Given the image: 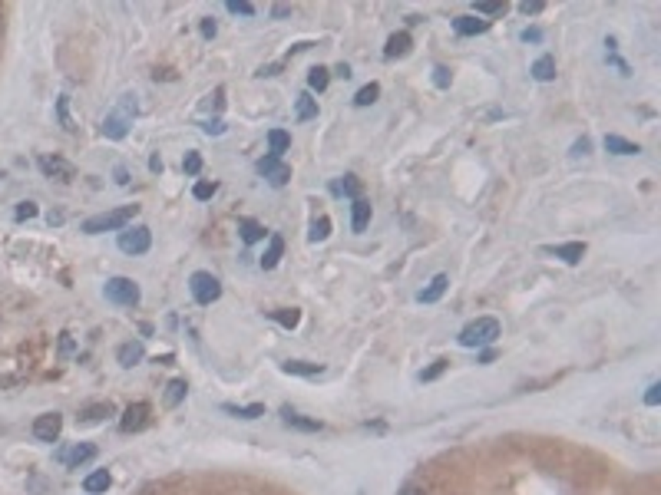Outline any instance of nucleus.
Listing matches in <instances>:
<instances>
[{
	"label": "nucleus",
	"instance_id": "nucleus-1",
	"mask_svg": "<svg viewBox=\"0 0 661 495\" xmlns=\"http://www.w3.org/2000/svg\"><path fill=\"white\" fill-rule=\"evenodd\" d=\"M499 337H503V327H499L496 317H477V321H470L460 330L456 340H460V347H470V350L477 347L479 350V347H493Z\"/></svg>",
	"mask_w": 661,
	"mask_h": 495
},
{
	"label": "nucleus",
	"instance_id": "nucleus-15",
	"mask_svg": "<svg viewBox=\"0 0 661 495\" xmlns=\"http://www.w3.org/2000/svg\"><path fill=\"white\" fill-rule=\"evenodd\" d=\"M410 46H413L410 33L401 30V33H394L391 40H387V46H384V56H387V60H401V56L410 53Z\"/></svg>",
	"mask_w": 661,
	"mask_h": 495
},
{
	"label": "nucleus",
	"instance_id": "nucleus-3",
	"mask_svg": "<svg viewBox=\"0 0 661 495\" xmlns=\"http://www.w3.org/2000/svg\"><path fill=\"white\" fill-rule=\"evenodd\" d=\"M136 112H139L136 96H122L120 103H116V109H109L106 119H103V136H106V139H122V136L130 132Z\"/></svg>",
	"mask_w": 661,
	"mask_h": 495
},
{
	"label": "nucleus",
	"instance_id": "nucleus-17",
	"mask_svg": "<svg viewBox=\"0 0 661 495\" xmlns=\"http://www.w3.org/2000/svg\"><path fill=\"white\" fill-rule=\"evenodd\" d=\"M446 288H450V278H446V274H436V278L430 281L420 294H417V301H420V304H436L446 294Z\"/></svg>",
	"mask_w": 661,
	"mask_h": 495
},
{
	"label": "nucleus",
	"instance_id": "nucleus-19",
	"mask_svg": "<svg viewBox=\"0 0 661 495\" xmlns=\"http://www.w3.org/2000/svg\"><path fill=\"white\" fill-rule=\"evenodd\" d=\"M367 221H370V202L367 198H354V202H351V228L360 235V231L367 228Z\"/></svg>",
	"mask_w": 661,
	"mask_h": 495
},
{
	"label": "nucleus",
	"instance_id": "nucleus-12",
	"mask_svg": "<svg viewBox=\"0 0 661 495\" xmlns=\"http://www.w3.org/2000/svg\"><path fill=\"white\" fill-rule=\"evenodd\" d=\"M282 420H284V426H294V430H301V432H321L325 430V423L321 420H308V416H301V413H294L291 406L282 409Z\"/></svg>",
	"mask_w": 661,
	"mask_h": 495
},
{
	"label": "nucleus",
	"instance_id": "nucleus-44",
	"mask_svg": "<svg viewBox=\"0 0 661 495\" xmlns=\"http://www.w3.org/2000/svg\"><path fill=\"white\" fill-rule=\"evenodd\" d=\"M215 33H218L215 20H212V17H202V37H206V40H212Z\"/></svg>",
	"mask_w": 661,
	"mask_h": 495
},
{
	"label": "nucleus",
	"instance_id": "nucleus-41",
	"mask_svg": "<svg viewBox=\"0 0 661 495\" xmlns=\"http://www.w3.org/2000/svg\"><path fill=\"white\" fill-rule=\"evenodd\" d=\"M450 83H453V73H450L446 66H434V86L436 89H446Z\"/></svg>",
	"mask_w": 661,
	"mask_h": 495
},
{
	"label": "nucleus",
	"instance_id": "nucleus-4",
	"mask_svg": "<svg viewBox=\"0 0 661 495\" xmlns=\"http://www.w3.org/2000/svg\"><path fill=\"white\" fill-rule=\"evenodd\" d=\"M189 291H192L196 304L208 307V304H215L218 297H222V281H218L215 274H208V271H196V274L189 278Z\"/></svg>",
	"mask_w": 661,
	"mask_h": 495
},
{
	"label": "nucleus",
	"instance_id": "nucleus-10",
	"mask_svg": "<svg viewBox=\"0 0 661 495\" xmlns=\"http://www.w3.org/2000/svg\"><path fill=\"white\" fill-rule=\"evenodd\" d=\"M60 432H63V416H60L56 409L33 420V436H37L40 442H56L60 439Z\"/></svg>",
	"mask_w": 661,
	"mask_h": 495
},
{
	"label": "nucleus",
	"instance_id": "nucleus-53",
	"mask_svg": "<svg viewBox=\"0 0 661 495\" xmlns=\"http://www.w3.org/2000/svg\"><path fill=\"white\" fill-rule=\"evenodd\" d=\"M116 182H120V185H126V182H130V172H126L122 165H116Z\"/></svg>",
	"mask_w": 661,
	"mask_h": 495
},
{
	"label": "nucleus",
	"instance_id": "nucleus-11",
	"mask_svg": "<svg viewBox=\"0 0 661 495\" xmlns=\"http://www.w3.org/2000/svg\"><path fill=\"white\" fill-rule=\"evenodd\" d=\"M93 456H96V446H93V442H76L70 452H60V459H63L70 469H80V465L89 463Z\"/></svg>",
	"mask_w": 661,
	"mask_h": 495
},
{
	"label": "nucleus",
	"instance_id": "nucleus-18",
	"mask_svg": "<svg viewBox=\"0 0 661 495\" xmlns=\"http://www.w3.org/2000/svg\"><path fill=\"white\" fill-rule=\"evenodd\" d=\"M546 251L555 255V258H562L565 264H579L582 255H586V245L582 241H569V245H555V248H546Z\"/></svg>",
	"mask_w": 661,
	"mask_h": 495
},
{
	"label": "nucleus",
	"instance_id": "nucleus-29",
	"mask_svg": "<svg viewBox=\"0 0 661 495\" xmlns=\"http://www.w3.org/2000/svg\"><path fill=\"white\" fill-rule=\"evenodd\" d=\"M327 83H331V70H327V66H311V73H308V89L325 93Z\"/></svg>",
	"mask_w": 661,
	"mask_h": 495
},
{
	"label": "nucleus",
	"instance_id": "nucleus-22",
	"mask_svg": "<svg viewBox=\"0 0 661 495\" xmlns=\"http://www.w3.org/2000/svg\"><path fill=\"white\" fill-rule=\"evenodd\" d=\"M103 416H113V403H93V406L80 409V416H76V420L83 423V426H93V423H99Z\"/></svg>",
	"mask_w": 661,
	"mask_h": 495
},
{
	"label": "nucleus",
	"instance_id": "nucleus-7",
	"mask_svg": "<svg viewBox=\"0 0 661 495\" xmlns=\"http://www.w3.org/2000/svg\"><path fill=\"white\" fill-rule=\"evenodd\" d=\"M258 175H265L268 179V185H275V188H284V185L291 182V165H284L282 159H275V155H265V159H258Z\"/></svg>",
	"mask_w": 661,
	"mask_h": 495
},
{
	"label": "nucleus",
	"instance_id": "nucleus-49",
	"mask_svg": "<svg viewBox=\"0 0 661 495\" xmlns=\"http://www.w3.org/2000/svg\"><path fill=\"white\" fill-rule=\"evenodd\" d=\"M401 495H427V489H423V485H417V482H410V485H403V489H401Z\"/></svg>",
	"mask_w": 661,
	"mask_h": 495
},
{
	"label": "nucleus",
	"instance_id": "nucleus-25",
	"mask_svg": "<svg viewBox=\"0 0 661 495\" xmlns=\"http://www.w3.org/2000/svg\"><path fill=\"white\" fill-rule=\"evenodd\" d=\"M605 149L608 152H615V155H638L641 152V146L638 142H629V139H622V136H605Z\"/></svg>",
	"mask_w": 661,
	"mask_h": 495
},
{
	"label": "nucleus",
	"instance_id": "nucleus-8",
	"mask_svg": "<svg viewBox=\"0 0 661 495\" xmlns=\"http://www.w3.org/2000/svg\"><path fill=\"white\" fill-rule=\"evenodd\" d=\"M149 413H152V406L146 403V399H136V403H130V406L122 409V416H120V430H122V432H139V430H146V423H149Z\"/></svg>",
	"mask_w": 661,
	"mask_h": 495
},
{
	"label": "nucleus",
	"instance_id": "nucleus-36",
	"mask_svg": "<svg viewBox=\"0 0 661 495\" xmlns=\"http://www.w3.org/2000/svg\"><path fill=\"white\" fill-rule=\"evenodd\" d=\"M182 172L185 175H199V172H202V155H199V152H185Z\"/></svg>",
	"mask_w": 661,
	"mask_h": 495
},
{
	"label": "nucleus",
	"instance_id": "nucleus-13",
	"mask_svg": "<svg viewBox=\"0 0 661 495\" xmlns=\"http://www.w3.org/2000/svg\"><path fill=\"white\" fill-rule=\"evenodd\" d=\"M282 255H284V238H282V235H271V238H268V248H265V255L258 258L261 271L278 268V261H282Z\"/></svg>",
	"mask_w": 661,
	"mask_h": 495
},
{
	"label": "nucleus",
	"instance_id": "nucleus-14",
	"mask_svg": "<svg viewBox=\"0 0 661 495\" xmlns=\"http://www.w3.org/2000/svg\"><path fill=\"white\" fill-rule=\"evenodd\" d=\"M453 30L460 33V37H477V33H486L489 30V20L466 13V17H456V20H453Z\"/></svg>",
	"mask_w": 661,
	"mask_h": 495
},
{
	"label": "nucleus",
	"instance_id": "nucleus-27",
	"mask_svg": "<svg viewBox=\"0 0 661 495\" xmlns=\"http://www.w3.org/2000/svg\"><path fill=\"white\" fill-rule=\"evenodd\" d=\"M225 413H232L235 420H258V416H265V403H251V406H232V403H225Z\"/></svg>",
	"mask_w": 661,
	"mask_h": 495
},
{
	"label": "nucleus",
	"instance_id": "nucleus-38",
	"mask_svg": "<svg viewBox=\"0 0 661 495\" xmlns=\"http://www.w3.org/2000/svg\"><path fill=\"white\" fill-rule=\"evenodd\" d=\"M225 7H228V13H241V17H255V4H248V0H228Z\"/></svg>",
	"mask_w": 661,
	"mask_h": 495
},
{
	"label": "nucleus",
	"instance_id": "nucleus-31",
	"mask_svg": "<svg viewBox=\"0 0 661 495\" xmlns=\"http://www.w3.org/2000/svg\"><path fill=\"white\" fill-rule=\"evenodd\" d=\"M334 188V195H347V198H360V179L358 175H344L341 182L331 185Z\"/></svg>",
	"mask_w": 661,
	"mask_h": 495
},
{
	"label": "nucleus",
	"instance_id": "nucleus-30",
	"mask_svg": "<svg viewBox=\"0 0 661 495\" xmlns=\"http://www.w3.org/2000/svg\"><path fill=\"white\" fill-rule=\"evenodd\" d=\"M185 393H189V383H185V380H172V383L165 387V406L175 409L185 399Z\"/></svg>",
	"mask_w": 661,
	"mask_h": 495
},
{
	"label": "nucleus",
	"instance_id": "nucleus-40",
	"mask_svg": "<svg viewBox=\"0 0 661 495\" xmlns=\"http://www.w3.org/2000/svg\"><path fill=\"white\" fill-rule=\"evenodd\" d=\"M215 192H218L215 182H196V188H192V195H196L199 202H208V198H212Z\"/></svg>",
	"mask_w": 661,
	"mask_h": 495
},
{
	"label": "nucleus",
	"instance_id": "nucleus-16",
	"mask_svg": "<svg viewBox=\"0 0 661 495\" xmlns=\"http://www.w3.org/2000/svg\"><path fill=\"white\" fill-rule=\"evenodd\" d=\"M142 356H146V347H142V340H130V344H122L120 350H116V364L130 370V366L139 364Z\"/></svg>",
	"mask_w": 661,
	"mask_h": 495
},
{
	"label": "nucleus",
	"instance_id": "nucleus-47",
	"mask_svg": "<svg viewBox=\"0 0 661 495\" xmlns=\"http://www.w3.org/2000/svg\"><path fill=\"white\" fill-rule=\"evenodd\" d=\"M542 7H546V4H542V0H532V4H529V0H526V4H520V11L526 13V17H529V13H539Z\"/></svg>",
	"mask_w": 661,
	"mask_h": 495
},
{
	"label": "nucleus",
	"instance_id": "nucleus-6",
	"mask_svg": "<svg viewBox=\"0 0 661 495\" xmlns=\"http://www.w3.org/2000/svg\"><path fill=\"white\" fill-rule=\"evenodd\" d=\"M116 245H120L122 255H146L152 248V231L146 225H132V228H122L120 238H116Z\"/></svg>",
	"mask_w": 661,
	"mask_h": 495
},
{
	"label": "nucleus",
	"instance_id": "nucleus-35",
	"mask_svg": "<svg viewBox=\"0 0 661 495\" xmlns=\"http://www.w3.org/2000/svg\"><path fill=\"white\" fill-rule=\"evenodd\" d=\"M473 11L483 13V17H496V13H506V4H496V0H479V4H473Z\"/></svg>",
	"mask_w": 661,
	"mask_h": 495
},
{
	"label": "nucleus",
	"instance_id": "nucleus-51",
	"mask_svg": "<svg viewBox=\"0 0 661 495\" xmlns=\"http://www.w3.org/2000/svg\"><path fill=\"white\" fill-rule=\"evenodd\" d=\"M278 70H282V63H271V66H261L258 76H278Z\"/></svg>",
	"mask_w": 661,
	"mask_h": 495
},
{
	"label": "nucleus",
	"instance_id": "nucleus-23",
	"mask_svg": "<svg viewBox=\"0 0 661 495\" xmlns=\"http://www.w3.org/2000/svg\"><path fill=\"white\" fill-rule=\"evenodd\" d=\"M109 485H113V475H109L106 469H96V472H89L87 479H83V489H87L89 495H99V492H106Z\"/></svg>",
	"mask_w": 661,
	"mask_h": 495
},
{
	"label": "nucleus",
	"instance_id": "nucleus-46",
	"mask_svg": "<svg viewBox=\"0 0 661 495\" xmlns=\"http://www.w3.org/2000/svg\"><path fill=\"white\" fill-rule=\"evenodd\" d=\"M588 152H592V142H588L586 136H582V139H579V142L572 146V155H588Z\"/></svg>",
	"mask_w": 661,
	"mask_h": 495
},
{
	"label": "nucleus",
	"instance_id": "nucleus-54",
	"mask_svg": "<svg viewBox=\"0 0 661 495\" xmlns=\"http://www.w3.org/2000/svg\"><path fill=\"white\" fill-rule=\"evenodd\" d=\"M60 350H63V354H70V350H73V340H70V334H63V340H60Z\"/></svg>",
	"mask_w": 661,
	"mask_h": 495
},
{
	"label": "nucleus",
	"instance_id": "nucleus-37",
	"mask_svg": "<svg viewBox=\"0 0 661 495\" xmlns=\"http://www.w3.org/2000/svg\"><path fill=\"white\" fill-rule=\"evenodd\" d=\"M56 112H60V122H63V129L73 132L76 126H73V119H70V99H66V96H60V103H56Z\"/></svg>",
	"mask_w": 661,
	"mask_h": 495
},
{
	"label": "nucleus",
	"instance_id": "nucleus-21",
	"mask_svg": "<svg viewBox=\"0 0 661 495\" xmlns=\"http://www.w3.org/2000/svg\"><path fill=\"white\" fill-rule=\"evenodd\" d=\"M282 370L291 373V377H317V373H325L321 364H308V360H288V364H282Z\"/></svg>",
	"mask_w": 661,
	"mask_h": 495
},
{
	"label": "nucleus",
	"instance_id": "nucleus-50",
	"mask_svg": "<svg viewBox=\"0 0 661 495\" xmlns=\"http://www.w3.org/2000/svg\"><path fill=\"white\" fill-rule=\"evenodd\" d=\"M149 172H156V175L163 172V159H159V152H152L149 155Z\"/></svg>",
	"mask_w": 661,
	"mask_h": 495
},
{
	"label": "nucleus",
	"instance_id": "nucleus-48",
	"mask_svg": "<svg viewBox=\"0 0 661 495\" xmlns=\"http://www.w3.org/2000/svg\"><path fill=\"white\" fill-rule=\"evenodd\" d=\"M202 129H206L208 136H222V132H225V126H222V119H212V122H206Z\"/></svg>",
	"mask_w": 661,
	"mask_h": 495
},
{
	"label": "nucleus",
	"instance_id": "nucleus-33",
	"mask_svg": "<svg viewBox=\"0 0 661 495\" xmlns=\"http://www.w3.org/2000/svg\"><path fill=\"white\" fill-rule=\"evenodd\" d=\"M377 96H380V86H377V83H367V86L358 89V96H354V106H360V109H364V106H374V103H377Z\"/></svg>",
	"mask_w": 661,
	"mask_h": 495
},
{
	"label": "nucleus",
	"instance_id": "nucleus-34",
	"mask_svg": "<svg viewBox=\"0 0 661 495\" xmlns=\"http://www.w3.org/2000/svg\"><path fill=\"white\" fill-rule=\"evenodd\" d=\"M327 235H331V218H327V215L315 218V221H311V231H308V238H311V241L317 245V241H325Z\"/></svg>",
	"mask_w": 661,
	"mask_h": 495
},
{
	"label": "nucleus",
	"instance_id": "nucleus-24",
	"mask_svg": "<svg viewBox=\"0 0 661 495\" xmlns=\"http://www.w3.org/2000/svg\"><path fill=\"white\" fill-rule=\"evenodd\" d=\"M288 149H291V136H288L284 129H271V132H268V155L282 159Z\"/></svg>",
	"mask_w": 661,
	"mask_h": 495
},
{
	"label": "nucleus",
	"instance_id": "nucleus-2",
	"mask_svg": "<svg viewBox=\"0 0 661 495\" xmlns=\"http://www.w3.org/2000/svg\"><path fill=\"white\" fill-rule=\"evenodd\" d=\"M136 215H139V205H122V208H113V212H103V215L87 218V221L80 225V231H87V235H103V231H122V228L130 225V221H132Z\"/></svg>",
	"mask_w": 661,
	"mask_h": 495
},
{
	"label": "nucleus",
	"instance_id": "nucleus-43",
	"mask_svg": "<svg viewBox=\"0 0 661 495\" xmlns=\"http://www.w3.org/2000/svg\"><path fill=\"white\" fill-rule=\"evenodd\" d=\"M520 37H522V44H539V40H542V30H539V27H526Z\"/></svg>",
	"mask_w": 661,
	"mask_h": 495
},
{
	"label": "nucleus",
	"instance_id": "nucleus-52",
	"mask_svg": "<svg viewBox=\"0 0 661 495\" xmlns=\"http://www.w3.org/2000/svg\"><path fill=\"white\" fill-rule=\"evenodd\" d=\"M334 76H341V79H351V66H347V63H337Z\"/></svg>",
	"mask_w": 661,
	"mask_h": 495
},
{
	"label": "nucleus",
	"instance_id": "nucleus-39",
	"mask_svg": "<svg viewBox=\"0 0 661 495\" xmlns=\"http://www.w3.org/2000/svg\"><path fill=\"white\" fill-rule=\"evenodd\" d=\"M446 366H450V360H434V366H427V370L420 373V380H423V383H430V380H436L440 373H443Z\"/></svg>",
	"mask_w": 661,
	"mask_h": 495
},
{
	"label": "nucleus",
	"instance_id": "nucleus-55",
	"mask_svg": "<svg viewBox=\"0 0 661 495\" xmlns=\"http://www.w3.org/2000/svg\"><path fill=\"white\" fill-rule=\"evenodd\" d=\"M493 356H496V350H483V354H479V364H493Z\"/></svg>",
	"mask_w": 661,
	"mask_h": 495
},
{
	"label": "nucleus",
	"instance_id": "nucleus-45",
	"mask_svg": "<svg viewBox=\"0 0 661 495\" xmlns=\"http://www.w3.org/2000/svg\"><path fill=\"white\" fill-rule=\"evenodd\" d=\"M658 399H661V387L658 383H651L648 393H645V403H648V406H658Z\"/></svg>",
	"mask_w": 661,
	"mask_h": 495
},
{
	"label": "nucleus",
	"instance_id": "nucleus-42",
	"mask_svg": "<svg viewBox=\"0 0 661 495\" xmlns=\"http://www.w3.org/2000/svg\"><path fill=\"white\" fill-rule=\"evenodd\" d=\"M37 212H40L37 202H20L17 205V212H13V218H17V221H27V218H37Z\"/></svg>",
	"mask_w": 661,
	"mask_h": 495
},
{
	"label": "nucleus",
	"instance_id": "nucleus-9",
	"mask_svg": "<svg viewBox=\"0 0 661 495\" xmlns=\"http://www.w3.org/2000/svg\"><path fill=\"white\" fill-rule=\"evenodd\" d=\"M37 165H40V172H44L46 179H56V182H73V179H76L73 162L60 159V155H40V159H37Z\"/></svg>",
	"mask_w": 661,
	"mask_h": 495
},
{
	"label": "nucleus",
	"instance_id": "nucleus-5",
	"mask_svg": "<svg viewBox=\"0 0 661 495\" xmlns=\"http://www.w3.org/2000/svg\"><path fill=\"white\" fill-rule=\"evenodd\" d=\"M103 294H106V301L120 304V307H136L139 297H142L139 284H136L132 278H109L106 288H103Z\"/></svg>",
	"mask_w": 661,
	"mask_h": 495
},
{
	"label": "nucleus",
	"instance_id": "nucleus-20",
	"mask_svg": "<svg viewBox=\"0 0 661 495\" xmlns=\"http://www.w3.org/2000/svg\"><path fill=\"white\" fill-rule=\"evenodd\" d=\"M532 79H539V83H553L555 79V56H549V53H542L536 63H532Z\"/></svg>",
	"mask_w": 661,
	"mask_h": 495
},
{
	"label": "nucleus",
	"instance_id": "nucleus-28",
	"mask_svg": "<svg viewBox=\"0 0 661 495\" xmlns=\"http://www.w3.org/2000/svg\"><path fill=\"white\" fill-rule=\"evenodd\" d=\"M239 231H241V241H245V245H255V241H261V238H265V228H261L255 218H241Z\"/></svg>",
	"mask_w": 661,
	"mask_h": 495
},
{
	"label": "nucleus",
	"instance_id": "nucleus-32",
	"mask_svg": "<svg viewBox=\"0 0 661 495\" xmlns=\"http://www.w3.org/2000/svg\"><path fill=\"white\" fill-rule=\"evenodd\" d=\"M271 317L282 323V327H288V330H294V327L301 323V311H298V307H282V311H275Z\"/></svg>",
	"mask_w": 661,
	"mask_h": 495
},
{
	"label": "nucleus",
	"instance_id": "nucleus-26",
	"mask_svg": "<svg viewBox=\"0 0 661 495\" xmlns=\"http://www.w3.org/2000/svg\"><path fill=\"white\" fill-rule=\"evenodd\" d=\"M294 116H298V122L317 119V99L311 96V93H301V96H298V106H294Z\"/></svg>",
	"mask_w": 661,
	"mask_h": 495
}]
</instances>
